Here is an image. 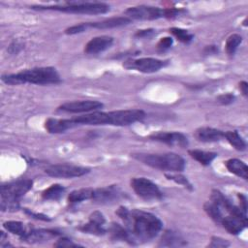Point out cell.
<instances>
[{"label": "cell", "mask_w": 248, "mask_h": 248, "mask_svg": "<svg viewBox=\"0 0 248 248\" xmlns=\"http://www.w3.org/2000/svg\"><path fill=\"white\" fill-rule=\"evenodd\" d=\"M145 117V112L141 109H118L110 111L111 122L113 126H127L140 121Z\"/></svg>", "instance_id": "9"}, {"label": "cell", "mask_w": 248, "mask_h": 248, "mask_svg": "<svg viewBox=\"0 0 248 248\" xmlns=\"http://www.w3.org/2000/svg\"><path fill=\"white\" fill-rule=\"evenodd\" d=\"M167 65V61L159 60L151 57H143L124 62L123 66L127 69L137 70L141 73H155Z\"/></svg>", "instance_id": "10"}, {"label": "cell", "mask_w": 248, "mask_h": 248, "mask_svg": "<svg viewBox=\"0 0 248 248\" xmlns=\"http://www.w3.org/2000/svg\"><path fill=\"white\" fill-rule=\"evenodd\" d=\"M74 124L71 120L69 119H58V118H48L45 122V128L46 131L50 134H59V133H64L65 131L74 128Z\"/></svg>", "instance_id": "20"}, {"label": "cell", "mask_w": 248, "mask_h": 248, "mask_svg": "<svg viewBox=\"0 0 248 248\" xmlns=\"http://www.w3.org/2000/svg\"><path fill=\"white\" fill-rule=\"evenodd\" d=\"M242 42V37L238 34H232L231 35L227 41H226V51L228 54L230 55H232L237 46L240 45V43Z\"/></svg>", "instance_id": "30"}, {"label": "cell", "mask_w": 248, "mask_h": 248, "mask_svg": "<svg viewBox=\"0 0 248 248\" xmlns=\"http://www.w3.org/2000/svg\"><path fill=\"white\" fill-rule=\"evenodd\" d=\"M60 235V233L53 230H46V229H39V230H29L27 232L20 237L22 241L28 243H38L43 242L46 240H49L52 237Z\"/></svg>", "instance_id": "15"}, {"label": "cell", "mask_w": 248, "mask_h": 248, "mask_svg": "<svg viewBox=\"0 0 248 248\" xmlns=\"http://www.w3.org/2000/svg\"><path fill=\"white\" fill-rule=\"evenodd\" d=\"M226 167L230 172L236 176L245 180L248 179V167L243 161L238 159H230L226 162Z\"/></svg>", "instance_id": "21"}, {"label": "cell", "mask_w": 248, "mask_h": 248, "mask_svg": "<svg viewBox=\"0 0 248 248\" xmlns=\"http://www.w3.org/2000/svg\"><path fill=\"white\" fill-rule=\"evenodd\" d=\"M230 245V242L226 239L213 236L211 238V243L209 244L210 247H228Z\"/></svg>", "instance_id": "35"}, {"label": "cell", "mask_w": 248, "mask_h": 248, "mask_svg": "<svg viewBox=\"0 0 248 248\" xmlns=\"http://www.w3.org/2000/svg\"><path fill=\"white\" fill-rule=\"evenodd\" d=\"M203 209L204 211L207 213V215L216 223H221L222 219H223V212L222 210L219 208V206H217L214 202H206L203 204Z\"/></svg>", "instance_id": "28"}, {"label": "cell", "mask_w": 248, "mask_h": 248, "mask_svg": "<svg viewBox=\"0 0 248 248\" xmlns=\"http://www.w3.org/2000/svg\"><path fill=\"white\" fill-rule=\"evenodd\" d=\"M65 193V188L60 184H53L42 193V198L46 201H57Z\"/></svg>", "instance_id": "26"}, {"label": "cell", "mask_w": 248, "mask_h": 248, "mask_svg": "<svg viewBox=\"0 0 248 248\" xmlns=\"http://www.w3.org/2000/svg\"><path fill=\"white\" fill-rule=\"evenodd\" d=\"M115 213L123 221L131 236V243L145 242L154 238L163 227L158 217L143 210H130L125 206H119Z\"/></svg>", "instance_id": "1"}, {"label": "cell", "mask_w": 248, "mask_h": 248, "mask_svg": "<svg viewBox=\"0 0 248 248\" xmlns=\"http://www.w3.org/2000/svg\"><path fill=\"white\" fill-rule=\"evenodd\" d=\"M195 137L202 142H215L224 138V132L211 127H201L196 130Z\"/></svg>", "instance_id": "19"}, {"label": "cell", "mask_w": 248, "mask_h": 248, "mask_svg": "<svg viewBox=\"0 0 248 248\" xmlns=\"http://www.w3.org/2000/svg\"><path fill=\"white\" fill-rule=\"evenodd\" d=\"M185 244L186 242L177 233L171 231L166 232L161 239V245L163 246H181Z\"/></svg>", "instance_id": "27"}, {"label": "cell", "mask_w": 248, "mask_h": 248, "mask_svg": "<svg viewBox=\"0 0 248 248\" xmlns=\"http://www.w3.org/2000/svg\"><path fill=\"white\" fill-rule=\"evenodd\" d=\"M25 211H26V213H27V214H29L30 216H32V217H34V218H36V219L45 220V221H49V218H47V216H46V215H44V214L34 213V212H32V211L28 210V209H25Z\"/></svg>", "instance_id": "38"}, {"label": "cell", "mask_w": 248, "mask_h": 248, "mask_svg": "<svg viewBox=\"0 0 248 248\" xmlns=\"http://www.w3.org/2000/svg\"><path fill=\"white\" fill-rule=\"evenodd\" d=\"M217 100L222 105H229L234 101V96L231 93H226V94H222V95L218 96Z\"/></svg>", "instance_id": "36"}, {"label": "cell", "mask_w": 248, "mask_h": 248, "mask_svg": "<svg viewBox=\"0 0 248 248\" xmlns=\"http://www.w3.org/2000/svg\"><path fill=\"white\" fill-rule=\"evenodd\" d=\"M138 161L147 165L151 168L168 170L170 172H180L185 169L184 159L176 153H164V154H145L135 153L132 155Z\"/></svg>", "instance_id": "3"}, {"label": "cell", "mask_w": 248, "mask_h": 248, "mask_svg": "<svg viewBox=\"0 0 248 248\" xmlns=\"http://www.w3.org/2000/svg\"><path fill=\"white\" fill-rule=\"evenodd\" d=\"M86 29H87V26H86L85 22H83V23L76 24V25H73V26L67 28V29L65 30V33L68 34V35H74V34H78V33L84 32Z\"/></svg>", "instance_id": "33"}, {"label": "cell", "mask_w": 248, "mask_h": 248, "mask_svg": "<svg viewBox=\"0 0 248 248\" xmlns=\"http://www.w3.org/2000/svg\"><path fill=\"white\" fill-rule=\"evenodd\" d=\"M90 171V169L76 165L68 164H58L51 165L45 170V172L52 177L59 178H73L82 176Z\"/></svg>", "instance_id": "7"}, {"label": "cell", "mask_w": 248, "mask_h": 248, "mask_svg": "<svg viewBox=\"0 0 248 248\" xmlns=\"http://www.w3.org/2000/svg\"><path fill=\"white\" fill-rule=\"evenodd\" d=\"M31 179H18L1 186V209L2 211H16L19 207V199L31 188Z\"/></svg>", "instance_id": "4"}, {"label": "cell", "mask_w": 248, "mask_h": 248, "mask_svg": "<svg viewBox=\"0 0 248 248\" xmlns=\"http://www.w3.org/2000/svg\"><path fill=\"white\" fill-rule=\"evenodd\" d=\"M132 21L131 18L127 16H117V17H109L101 21L95 22H85L87 28L93 27L98 29H108V28H115L123 25H127Z\"/></svg>", "instance_id": "18"}, {"label": "cell", "mask_w": 248, "mask_h": 248, "mask_svg": "<svg viewBox=\"0 0 248 248\" xmlns=\"http://www.w3.org/2000/svg\"><path fill=\"white\" fill-rule=\"evenodd\" d=\"M2 80L11 85H17L23 83H33L39 85L57 84L61 82L60 76L53 67H39L33 69H26L16 74L3 75Z\"/></svg>", "instance_id": "2"}, {"label": "cell", "mask_w": 248, "mask_h": 248, "mask_svg": "<svg viewBox=\"0 0 248 248\" xmlns=\"http://www.w3.org/2000/svg\"><path fill=\"white\" fill-rule=\"evenodd\" d=\"M165 176L170 179V180H172L174 181L175 183L177 184H180V185H183L184 187L186 188H189V189H192V185L191 183L187 180V178L181 174H179L178 172H170V173H165Z\"/></svg>", "instance_id": "32"}, {"label": "cell", "mask_w": 248, "mask_h": 248, "mask_svg": "<svg viewBox=\"0 0 248 248\" xmlns=\"http://www.w3.org/2000/svg\"><path fill=\"white\" fill-rule=\"evenodd\" d=\"M121 196V192L115 185H110L108 187L94 189L92 200L99 202H109L117 200Z\"/></svg>", "instance_id": "17"}, {"label": "cell", "mask_w": 248, "mask_h": 248, "mask_svg": "<svg viewBox=\"0 0 248 248\" xmlns=\"http://www.w3.org/2000/svg\"><path fill=\"white\" fill-rule=\"evenodd\" d=\"M103 104L99 101L92 100H82V101H74L67 102L62 104L58 108L59 110L71 112V113H79V112H93L103 108Z\"/></svg>", "instance_id": "11"}, {"label": "cell", "mask_w": 248, "mask_h": 248, "mask_svg": "<svg viewBox=\"0 0 248 248\" xmlns=\"http://www.w3.org/2000/svg\"><path fill=\"white\" fill-rule=\"evenodd\" d=\"M247 216H234L228 215L223 217L220 224L223 225L225 230L232 234H238L247 227Z\"/></svg>", "instance_id": "14"}, {"label": "cell", "mask_w": 248, "mask_h": 248, "mask_svg": "<svg viewBox=\"0 0 248 248\" xmlns=\"http://www.w3.org/2000/svg\"><path fill=\"white\" fill-rule=\"evenodd\" d=\"M106 223V219L104 215L99 211H94L89 216V221L79 227L78 229L87 233L95 234V235H103L106 233V230L104 228V225Z\"/></svg>", "instance_id": "13"}, {"label": "cell", "mask_w": 248, "mask_h": 248, "mask_svg": "<svg viewBox=\"0 0 248 248\" xmlns=\"http://www.w3.org/2000/svg\"><path fill=\"white\" fill-rule=\"evenodd\" d=\"M239 89L242 92V94L246 97L247 94H248V83L246 81H240Z\"/></svg>", "instance_id": "41"}, {"label": "cell", "mask_w": 248, "mask_h": 248, "mask_svg": "<svg viewBox=\"0 0 248 248\" xmlns=\"http://www.w3.org/2000/svg\"><path fill=\"white\" fill-rule=\"evenodd\" d=\"M131 187L139 197L147 201L160 200L163 197L158 186L145 177H134L131 180Z\"/></svg>", "instance_id": "6"}, {"label": "cell", "mask_w": 248, "mask_h": 248, "mask_svg": "<svg viewBox=\"0 0 248 248\" xmlns=\"http://www.w3.org/2000/svg\"><path fill=\"white\" fill-rule=\"evenodd\" d=\"M170 32L180 42L188 44L192 41L193 35L189 33L187 30L182 29V28H177V27H172L170 29Z\"/></svg>", "instance_id": "31"}, {"label": "cell", "mask_w": 248, "mask_h": 248, "mask_svg": "<svg viewBox=\"0 0 248 248\" xmlns=\"http://www.w3.org/2000/svg\"><path fill=\"white\" fill-rule=\"evenodd\" d=\"M3 226L7 231H9L14 234L18 235L19 237L23 236L27 232V230L24 224L19 221H7L3 224Z\"/></svg>", "instance_id": "29"}, {"label": "cell", "mask_w": 248, "mask_h": 248, "mask_svg": "<svg viewBox=\"0 0 248 248\" xmlns=\"http://www.w3.org/2000/svg\"><path fill=\"white\" fill-rule=\"evenodd\" d=\"M94 193L93 188H80L72 191L68 196V202L70 203H78L86 200H92Z\"/></svg>", "instance_id": "22"}, {"label": "cell", "mask_w": 248, "mask_h": 248, "mask_svg": "<svg viewBox=\"0 0 248 248\" xmlns=\"http://www.w3.org/2000/svg\"><path fill=\"white\" fill-rule=\"evenodd\" d=\"M110 237L114 240H122L131 243V236L126 228L117 223H112L108 229Z\"/></svg>", "instance_id": "24"}, {"label": "cell", "mask_w": 248, "mask_h": 248, "mask_svg": "<svg viewBox=\"0 0 248 248\" xmlns=\"http://www.w3.org/2000/svg\"><path fill=\"white\" fill-rule=\"evenodd\" d=\"M125 15L131 19L140 20H153L165 17L164 9L145 5L130 7L125 11Z\"/></svg>", "instance_id": "8"}, {"label": "cell", "mask_w": 248, "mask_h": 248, "mask_svg": "<svg viewBox=\"0 0 248 248\" xmlns=\"http://www.w3.org/2000/svg\"><path fill=\"white\" fill-rule=\"evenodd\" d=\"M188 153L194 160L198 161L203 166L209 165L217 156V153L215 152H207L200 149H191L188 151Z\"/></svg>", "instance_id": "23"}, {"label": "cell", "mask_w": 248, "mask_h": 248, "mask_svg": "<svg viewBox=\"0 0 248 248\" xmlns=\"http://www.w3.org/2000/svg\"><path fill=\"white\" fill-rule=\"evenodd\" d=\"M54 246L55 247H78L79 245L72 242L70 239H68L66 237H62L57 240V242L54 244Z\"/></svg>", "instance_id": "37"}, {"label": "cell", "mask_w": 248, "mask_h": 248, "mask_svg": "<svg viewBox=\"0 0 248 248\" xmlns=\"http://www.w3.org/2000/svg\"><path fill=\"white\" fill-rule=\"evenodd\" d=\"M171 45H172V39L170 37H164L158 42L157 48L160 51H165L169 49L171 46Z\"/></svg>", "instance_id": "34"}, {"label": "cell", "mask_w": 248, "mask_h": 248, "mask_svg": "<svg viewBox=\"0 0 248 248\" xmlns=\"http://www.w3.org/2000/svg\"><path fill=\"white\" fill-rule=\"evenodd\" d=\"M149 139L170 146L176 145L179 147H186L188 145V139L180 132H156L151 134Z\"/></svg>", "instance_id": "12"}, {"label": "cell", "mask_w": 248, "mask_h": 248, "mask_svg": "<svg viewBox=\"0 0 248 248\" xmlns=\"http://www.w3.org/2000/svg\"><path fill=\"white\" fill-rule=\"evenodd\" d=\"M238 198H239V201H240V208L243 212L246 213L247 211V202H246V197L242 194H238L237 195Z\"/></svg>", "instance_id": "39"}, {"label": "cell", "mask_w": 248, "mask_h": 248, "mask_svg": "<svg viewBox=\"0 0 248 248\" xmlns=\"http://www.w3.org/2000/svg\"><path fill=\"white\" fill-rule=\"evenodd\" d=\"M224 138L232 145L236 150L243 151L246 149V142L244 140L239 136L236 131H227L224 132Z\"/></svg>", "instance_id": "25"}, {"label": "cell", "mask_w": 248, "mask_h": 248, "mask_svg": "<svg viewBox=\"0 0 248 248\" xmlns=\"http://www.w3.org/2000/svg\"><path fill=\"white\" fill-rule=\"evenodd\" d=\"M153 33V30L152 29H146V30H139L137 33H136V36L137 37H140V38H142V37H148L149 35H151Z\"/></svg>", "instance_id": "40"}, {"label": "cell", "mask_w": 248, "mask_h": 248, "mask_svg": "<svg viewBox=\"0 0 248 248\" xmlns=\"http://www.w3.org/2000/svg\"><path fill=\"white\" fill-rule=\"evenodd\" d=\"M32 9L39 11H57L69 14L99 15L108 13L109 6L102 2H67L61 6H32Z\"/></svg>", "instance_id": "5"}, {"label": "cell", "mask_w": 248, "mask_h": 248, "mask_svg": "<svg viewBox=\"0 0 248 248\" xmlns=\"http://www.w3.org/2000/svg\"><path fill=\"white\" fill-rule=\"evenodd\" d=\"M113 43L110 36H99L92 38L84 46V52L87 54H97L108 49Z\"/></svg>", "instance_id": "16"}]
</instances>
